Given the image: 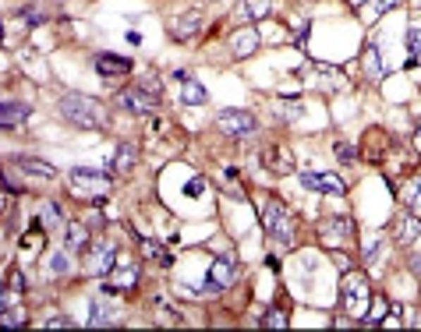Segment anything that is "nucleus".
Here are the masks:
<instances>
[{
  "mask_svg": "<svg viewBox=\"0 0 421 332\" xmlns=\"http://www.w3.org/2000/svg\"><path fill=\"white\" fill-rule=\"evenodd\" d=\"M61 117L75 128H85V131H96V128H106V106L92 96H64L61 99Z\"/></svg>",
  "mask_w": 421,
  "mask_h": 332,
  "instance_id": "nucleus-1",
  "label": "nucleus"
},
{
  "mask_svg": "<svg viewBox=\"0 0 421 332\" xmlns=\"http://www.w3.org/2000/svg\"><path fill=\"white\" fill-rule=\"evenodd\" d=\"M343 307H347V314L358 318V321L368 318V307H372V286H368L365 276H358V272H347V276H343Z\"/></svg>",
  "mask_w": 421,
  "mask_h": 332,
  "instance_id": "nucleus-2",
  "label": "nucleus"
},
{
  "mask_svg": "<svg viewBox=\"0 0 421 332\" xmlns=\"http://www.w3.org/2000/svg\"><path fill=\"white\" fill-rule=\"evenodd\" d=\"M262 219H266L269 240H280V247H291V240H294V216H291V209L283 202H269Z\"/></svg>",
  "mask_w": 421,
  "mask_h": 332,
  "instance_id": "nucleus-3",
  "label": "nucleus"
},
{
  "mask_svg": "<svg viewBox=\"0 0 421 332\" xmlns=\"http://www.w3.org/2000/svg\"><path fill=\"white\" fill-rule=\"evenodd\" d=\"M68 184L75 195H82L85 202H103L106 198V187H110V177L106 173H96V170H71L68 173Z\"/></svg>",
  "mask_w": 421,
  "mask_h": 332,
  "instance_id": "nucleus-4",
  "label": "nucleus"
},
{
  "mask_svg": "<svg viewBox=\"0 0 421 332\" xmlns=\"http://www.w3.org/2000/svg\"><path fill=\"white\" fill-rule=\"evenodd\" d=\"M117 106L128 110V113H152V110L159 106V96L149 92L145 85H131V89H124V92L117 96Z\"/></svg>",
  "mask_w": 421,
  "mask_h": 332,
  "instance_id": "nucleus-5",
  "label": "nucleus"
},
{
  "mask_svg": "<svg viewBox=\"0 0 421 332\" xmlns=\"http://www.w3.org/2000/svg\"><path fill=\"white\" fill-rule=\"evenodd\" d=\"M216 128H220L224 135H231V138H248V135L255 131V117H252L248 110H224V113L216 117Z\"/></svg>",
  "mask_w": 421,
  "mask_h": 332,
  "instance_id": "nucleus-6",
  "label": "nucleus"
},
{
  "mask_svg": "<svg viewBox=\"0 0 421 332\" xmlns=\"http://www.w3.org/2000/svg\"><path fill=\"white\" fill-rule=\"evenodd\" d=\"M298 180H301V187H308V191H322V195H343V191H347V184H343L336 173L301 170V173H298Z\"/></svg>",
  "mask_w": 421,
  "mask_h": 332,
  "instance_id": "nucleus-7",
  "label": "nucleus"
},
{
  "mask_svg": "<svg viewBox=\"0 0 421 332\" xmlns=\"http://www.w3.org/2000/svg\"><path fill=\"white\" fill-rule=\"evenodd\" d=\"M350 233H354L350 216H329V219L319 226V237H322V244H326V247H340V244H347V240H350Z\"/></svg>",
  "mask_w": 421,
  "mask_h": 332,
  "instance_id": "nucleus-8",
  "label": "nucleus"
},
{
  "mask_svg": "<svg viewBox=\"0 0 421 332\" xmlns=\"http://www.w3.org/2000/svg\"><path fill=\"white\" fill-rule=\"evenodd\" d=\"M238 276V262L234 254H220L213 265H209V283H213V290H227Z\"/></svg>",
  "mask_w": 421,
  "mask_h": 332,
  "instance_id": "nucleus-9",
  "label": "nucleus"
},
{
  "mask_svg": "<svg viewBox=\"0 0 421 332\" xmlns=\"http://www.w3.org/2000/svg\"><path fill=\"white\" fill-rule=\"evenodd\" d=\"M262 163H266V170L269 173H294V152L287 149V145H269L266 152H262Z\"/></svg>",
  "mask_w": 421,
  "mask_h": 332,
  "instance_id": "nucleus-10",
  "label": "nucleus"
},
{
  "mask_svg": "<svg viewBox=\"0 0 421 332\" xmlns=\"http://www.w3.org/2000/svg\"><path fill=\"white\" fill-rule=\"evenodd\" d=\"M414 237H421V219L417 216H400L396 223H393V244H400V247H407Z\"/></svg>",
  "mask_w": 421,
  "mask_h": 332,
  "instance_id": "nucleus-11",
  "label": "nucleus"
},
{
  "mask_svg": "<svg viewBox=\"0 0 421 332\" xmlns=\"http://www.w3.org/2000/svg\"><path fill=\"white\" fill-rule=\"evenodd\" d=\"M114 265H117L114 247H110V244H96V247H92V258H89V272H92V276H110Z\"/></svg>",
  "mask_w": 421,
  "mask_h": 332,
  "instance_id": "nucleus-12",
  "label": "nucleus"
},
{
  "mask_svg": "<svg viewBox=\"0 0 421 332\" xmlns=\"http://www.w3.org/2000/svg\"><path fill=\"white\" fill-rule=\"evenodd\" d=\"M231 50H234L238 61L252 57V54L259 50V32H255V29H238V32L231 36Z\"/></svg>",
  "mask_w": 421,
  "mask_h": 332,
  "instance_id": "nucleus-13",
  "label": "nucleus"
},
{
  "mask_svg": "<svg viewBox=\"0 0 421 332\" xmlns=\"http://www.w3.org/2000/svg\"><path fill=\"white\" fill-rule=\"evenodd\" d=\"M96 71H99L103 78L131 75V61H124V57H114V54H99V57H96Z\"/></svg>",
  "mask_w": 421,
  "mask_h": 332,
  "instance_id": "nucleus-14",
  "label": "nucleus"
},
{
  "mask_svg": "<svg viewBox=\"0 0 421 332\" xmlns=\"http://www.w3.org/2000/svg\"><path fill=\"white\" fill-rule=\"evenodd\" d=\"M198 29H202V15H198V11H188L184 18H177V25H173V39L188 43L191 36H198Z\"/></svg>",
  "mask_w": 421,
  "mask_h": 332,
  "instance_id": "nucleus-15",
  "label": "nucleus"
},
{
  "mask_svg": "<svg viewBox=\"0 0 421 332\" xmlns=\"http://www.w3.org/2000/svg\"><path fill=\"white\" fill-rule=\"evenodd\" d=\"M135 163H138V145H135V142H121V145H117V156H114V170L128 173V170H135Z\"/></svg>",
  "mask_w": 421,
  "mask_h": 332,
  "instance_id": "nucleus-16",
  "label": "nucleus"
},
{
  "mask_svg": "<svg viewBox=\"0 0 421 332\" xmlns=\"http://www.w3.org/2000/svg\"><path fill=\"white\" fill-rule=\"evenodd\" d=\"M361 68H365V78L368 82H382V64H379V50L368 43L365 54H361Z\"/></svg>",
  "mask_w": 421,
  "mask_h": 332,
  "instance_id": "nucleus-17",
  "label": "nucleus"
},
{
  "mask_svg": "<svg viewBox=\"0 0 421 332\" xmlns=\"http://www.w3.org/2000/svg\"><path fill=\"white\" fill-rule=\"evenodd\" d=\"M39 226H43V230H68V223H64V212H61V205L47 202V205H43V212H39Z\"/></svg>",
  "mask_w": 421,
  "mask_h": 332,
  "instance_id": "nucleus-18",
  "label": "nucleus"
},
{
  "mask_svg": "<svg viewBox=\"0 0 421 332\" xmlns=\"http://www.w3.org/2000/svg\"><path fill=\"white\" fill-rule=\"evenodd\" d=\"M269 11H273V0H245L241 11H238V18H252V22H259V18H266Z\"/></svg>",
  "mask_w": 421,
  "mask_h": 332,
  "instance_id": "nucleus-19",
  "label": "nucleus"
},
{
  "mask_svg": "<svg viewBox=\"0 0 421 332\" xmlns=\"http://www.w3.org/2000/svg\"><path fill=\"white\" fill-rule=\"evenodd\" d=\"M181 99H184L188 106H195V103H205V99H209V92H205V85H202L198 78H184V89H181Z\"/></svg>",
  "mask_w": 421,
  "mask_h": 332,
  "instance_id": "nucleus-20",
  "label": "nucleus"
},
{
  "mask_svg": "<svg viewBox=\"0 0 421 332\" xmlns=\"http://www.w3.org/2000/svg\"><path fill=\"white\" fill-rule=\"evenodd\" d=\"M15 163H18L25 173H36V177H54V173H57L50 163H43V159H32V156H18Z\"/></svg>",
  "mask_w": 421,
  "mask_h": 332,
  "instance_id": "nucleus-21",
  "label": "nucleus"
},
{
  "mask_svg": "<svg viewBox=\"0 0 421 332\" xmlns=\"http://www.w3.org/2000/svg\"><path fill=\"white\" fill-rule=\"evenodd\" d=\"M64 233H68V247H71V251H85V247H89V230H85L82 223H68Z\"/></svg>",
  "mask_w": 421,
  "mask_h": 332,
  "instance_id": "nucleus-22",
  "label": "nucleus"
},
{
  "mask_svg": "<svg viewBox=\"0 0 421 332\" xmlns=\"http://www.w3.org/2000/svg\"><path fill=\"white\" fill-rule=\"evenodd\" d=\"M25 117H29V106H25V103H4V117H0V124L15 128V124H22Z\"/></svg>",
  "mask_w": 421,
  "mask_h": 332,
  "instance_id": "nucleus-23",
  "label": "nucleus"
},
{
  "mask_svg": "<svg viewBox=\"0 0 421 332\" xmlns=\"http://www.w3.org/2000/svg\"><path fill=\"white\" fill-rule=\"evenodd\" d=\"M138 247H142L152 262H166V265H170V251H166L163 244H156V240H145V237H142V240H138Z\"/></svg>",
  "mask_w": 421,
  "mask_h": 332,
  "instance_id": "nucleus-24",
  "label": "nucleus"
},
{
  "mask_svg": "<svg viewBox=\"0 0 421 332\" xmlns=\"http://www.w3.org/2000/svg\"><path fill=\"white\" fill-rule=\"evenodd\" d=\"M0 325H8V328H18V325H25V311L22 307H4V311H0Z\"/></svg>",
  "mask_w": 421,
  "mask_h": 332,
  "instance_id": "nucleus-25",
  "label": "nucleus"
},
{
  "mask_svg": "<svg viewBox=\"0 0 421 332\" xmlns=\"http://www.w3.org/2000/svg\"><path fill=\"white\" fill-rule=\"evenodd\" d=\"M386 311H389V304H386V297H372V307H368V325H379L382 318H386Z\"/></svg>",
  "mask_w": 421,
  "mask_h": 332,
  "instance_id": "nucleus-26",
  "label": "nucleus"
},
{
  "mask_svg": "<svg viewBox=\"0 0 421 332\" xmlns=\"http://www.w3.org/2000/svg\"><path fill=\"white\" fill-rule=\"evenodd\" d=\"M407 50H410V57L421 54V25H410V29H407Z\"/></svg>",
  "mask_w": 421,
  "mask_h": 332,
  "instance_id": "nucleus-27",
  "label": "nucleus"
},
{
  "mask_svg": "<svg viewBox=\"0 0 421 332\" xmlns=\"http://www.w3.org/2000/svg\"><path fill=\"white\" fill-rule=\"evenodd\" d=\"M400 195H403V198H400L403 205H414V202H417V195H421V180H410V184H407Z\"/></svg>",
  "mask_w": 421,
  "mask_h": 332,
  "instance_id": "nucleus-28",
  "label": "nucleus"
},
{
  "mask_svg": "<svg viewBox=\"0 0 421 332\" xmlns=\"http://www.w3.org/2000/svg\"><path fill=\"white\" fill-rule=\"evenodd\" d=\"M75 321L68 318V314H50L47 321H43V328H71Z\"/></svg>",
  "mask_w": 421,
  "mask_h": 332,
  "instance_id": "nucleus-29",
  "label": "nucleus"
},
{
  "mask_svg": "<svg viewBox=\"0 0 421 332\" xmlns=\"http://www.w3.org/2000/svg\"><path fill=\"white\" fill-rule=\"evenodd\" d=\"M400 0H372V11H368V18H375V15H386L389 8H396Z\"/></svg>",
  "mask_w": 421,
  "mask_h": 332,
  "instance_id": "nucleus-30",
  "label": "nucleus"
},
{
  "mask_svg": "<svg viewBox=\"0 0 421 332\" xmlns=\"http://www.w3.org/2000/svg\"><path fill=\"white\" fill-rule=\"evenodd\" d=\"M379 244H382L379 237H368V240H365V262H368V265L379 258Z\"/></svg>",
  "mask_w": 421,
  "mask_h": 332,
  "instance_id": "nucleus-31",
  "label": "nucleus"
},
{
  "mask_svg": "<svg viewBox=\"0 0 421 332\" xmlns=\"http://www.w3.org/2000/svg\"><path fill=\"white\" fill-rule=\"evenodd\" d=\"M262 325H269V328H283V325H287V314H283V311H269V314L262 318Z\"/></svg>",
  "mask_w": 421,
  "mask_h": 332,
  "instance_id": "nucleus-32",
  "label": "nucleus"
},
{
  "mask_svg": "<svg viewBox=\"0 0 421 332\" xmlns=\"http://www.w3.org/2000/svg\"><path fill=\"white\" fill-rule=\"evenodd\" d=\"M336 156H340L343 163H350V159H354V149H350L347 142H336Z\"/></svg>",
  "mask_w": 421,
  "mask_h": 332,
  "instance_id": "nucleus-33",
  "label": "nucleus"
},
{
  "mask_svg": "<svg viewBox=\"0 0 421 332\" xmlns=\"http://www.w3.org/2000/svg\"><path fill=\"white\" fill-rule=\"evenodd\" d=\"M50 269H54V272H68V262H64V258H54Z\"/></svg>",
  "mask_w": 421,
  "mask_h": 332,
  "instance_id": "nucleus-34",
  "label": "nucleus"
},
{
  "mask_svg": "<svg viewBox=\"0 0 421 332\" xmlns=\"http://www.w3.org/2000/svg\"><path fill=\"white\" fill-rule=\"evenodd\" d=\"M407 265H410V272H414V276H421V254H414Z\"/></svg>",
  "mask_w": 421,
  "mask_h": 332,
  "instance_id": "nucleus-35",
  "label": "nucleus"
},
{
  "mask_svg": "<svg viewBox=\"0 0 421 332\" xmlns=\"http://www.w3.org/2000/svg\"><path fill=\"white\" fill-rule=\"evenodd\" d=\"M414 64H421V54H417V57H414Z\"/></svg>",
  "mask_w": 421,
  "mask_h": 332,
  "instance_id": "nucleus-36",
  "label": "nucleus"
},
{
  "mask_svg": "<svg viewBox=\"0 0 421 332\" xmlns=\"http://www.w3.org/2000/svg\"><path fill=\"white\" fill-rule=\"evenodd\" d=\"M414 4H417V8H421V0H414Z\"/></svg>",
  "mask_w": 421,
  "mask_h": 332,
  "instance_id": "nucleus-37",
  "label": "nucleus"
}]
</instances>
